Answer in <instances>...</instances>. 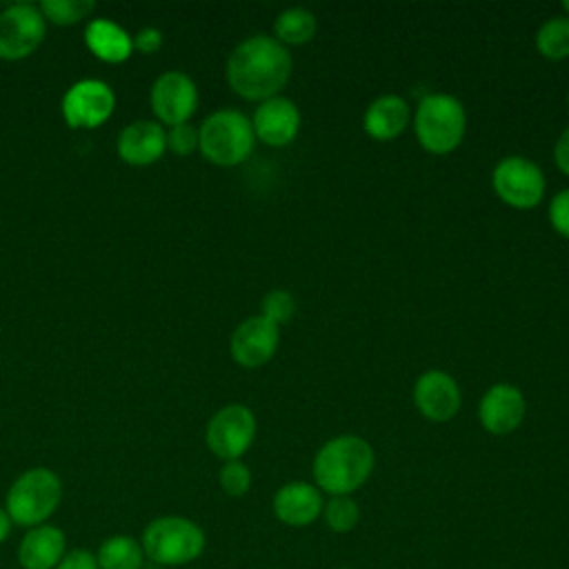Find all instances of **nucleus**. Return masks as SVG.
<instances>
[{
	"label": "nucleus",
	"instance_id": "obj_1",
	"mask_svg": "<svg viewBox=\"0 0 569 569\" xmlns=\"http://www.w3.org/2000/svg\"><path fill=\"white\" fill-rule=\"evenodd\" d=\"M293 73V58L271 33H253L240 40L224 64L227 84L249 102H262L287 87Z\"/></svg>",
	"mask_w": 569,
	"mask_h": 569
},
{
	"label": "nucleus",
	"instance_id": "obj_2",
	"mask_svg": "<svg viewBox=\"0 0 569 569\" xmlns=\"http://www.w3.org/2000/svg\"><path fill=\"white\" fill-rule=\"evenodd\" d=\"M376 451L362 436L340 433L320 445L311 460L313 485L327 496H353L373 473Z\"/></svg>",
	"mask_w": 569,
	"mask_h": 569
},
{
	"label": "nucleus",
	"instance_id": "obj_3",
	"mask_svg": "<svg viewBox=\"0 0 569 569\" xmlns=\"http://www.w3.org/2000/svg\"><path fill=\"white\" fill-rule=\"evenodd\" d=\"M411 124L418 144L427 153L447 156L465 140L467 109L460 98L451 93H427L411 113Z\"/></svg>",
	"mask_w": 569,
	"mask_h": 569
},
{
	"label": "nucleus",
	"instance_id": "obj_4",
	"mask_svg": "<svg viewBox=\"0 0 569 569\" xmlns=\"http://www.w3.org/2000/svg\"><path fill=\"white\" fill-rule=\"evenodd\" d=\"M144 558L162 567H184L196 562L207 547L204 529L187 516H158L140 538Z\"/></svg>",
	"mask_w": 569,
	"mask_h": 569
},
{
	"label": "nucleus",
	"instance_id": "obj_5",
	"mask_svg": "<svg viewBox=\"0 0 569 569\" xmlns=\"http://www.w3.org/2000/svg\"><path fill=\"white\" fill-rule=\"evenodd\" d=\"M256 147L251 120L238 109H218L198 127V149L216 167L242 164Z\"/></svg>",
	"mask_w": 569,
	"mask_h": 569
},
{
	"label": "nucleus",
	"instance_id": "obj_6",
	"mask_svg": "<svg viewBox=\"0 0 569 569\" xmlns=\"http://www.w3.org/2000/svg\"><path fill=\"white\" fill-rule=\"evenodd\" d=\"M62 500V480L53 469L31 467L9 487L4 509L13 525L31 529L44 525Z\"/></svg>",
	"mask_w": 569,
	"mask_h": 569
},
{
	"label": "nucleus",
	"instance_id": "obj_7",
	"mask_svg": "<svg viewBox=\"0 0 569 569\" xmlns=\"http://www.w3.org/2000/svg\"><path fill=\"white\" fill-rule=\"evenodd\" d=\"M491 189L511 209H536L547 193L542 169L525 156H505L491 169Z\"/></svg>",
	"mask_w": 569,
	"mask_h": 569
},
{
	"label": "nucleus",
	"instance_id": "obj_8",
	"mask_svg": "<svg viewBox=\"0 0 569 569\" xmlns=\"http://www.w3.org/2000/svg\"><path fill=\"white\" fill-rule=\"evenodd\" d=\"M256 431L258 422L253 411L242 402H229L209 418L204 442L207 449L222 462L242 460L256 440Z\"/></svg>",
	"mask_w": 569,
	"mask_h": 569
},
{
	"label": "nucleus",
	"instance_id": "obj_9",
	"mask_svg": "<svg viewBox=\"0 0 569 569\" xmlns=\"http://www.w3.org/2000/svg\"><path fill=\"white\" fill-rule=\"evenodd\" d=\"M47 20L36 4H9L0 13V58L22 60L31 56L44 40Z\"/></svg>",
	"mask_w": 569,
	"mask_h": 569
},
{
	"label": "nucleus",
	"instance_id": "obj_10",
	"mask_svg": "<svg viewBox=\"0 0 569 569\" xmlns=\"http://www.w3.org/2000/svg\"><path fill=\"white\" fill-rule=\"evenodd\" d=\"M113 109L116 96L102 80H78L62 96V116L73 129H96L111 118Z\"/></svg>",
	"mask_w": 569,
	"mask_h": 569
},
{
	"label": "nucleus",
	"instance_id": "obj_11",
	"mask_svg": "<svg viewBox=\"0 0 569 569\" xmlns=\"http://www.w3.org/2000/svg\"><path fill=\"white\" fill-rule=\"evenodd\" d=\"M411 400L422 418L431 422H447L458 416L462 407V391L456 378L445 369H427L416 378Z\"/></svg>",
	"mask_w": 569,
	"mask_h": 569
},
{
	"label": "nucleus",
	"instance_id": "obj_12",
	"mask_svg": "<svg viewBox=\"0 0 569 569\" xmlns=\"http://www.w3.org/2000/svg\"><path fill=\"white\" fill-rule=\"evenodd\" d=\"M151 109L162 124L189 122L198 107V87L184 71H164L151 84Z\"/></svg>",
	"mask_w": 569,
	"mask_h": 569
},
{
	"label": "nucleus",
	"instance_id": "obj_13",
	"mask_svg": "<svg viewBox=\"0 0 569 569\" xmlns=\"http://www.w3.org/2000/svg\"><path fill=\"white\" fill-rule=\"evenodd\" d=\"M280 345V327L262 318L260 313L244 318L229 338V351L233 362L244 369H258L267 365Z\"/></svg>",
	"mask_w": 569,
	"mask_h": 569
},
{
	"label": "nucleus",
	"instance_id": "obj_14",
	"mask_svg": "<svg viewBox=\"0 0 569 569\" xmlns=\"http://www.w3.org/2000/svg\"><path fill=\"white\" fill-rule=\"evenodd\" d=\"M249 120H251L256 140L276 149L291 144L298 138L302 127V113L298 104L282 93L258 102Z\"/></svg>",
	"mask_w": 569,
	"mask_h": 569
},
{
	"label": "nucleus",
	"instance_id": "obj_15",
	"mask_svg": "<svg viewBox=\"0 0 569 569\" xmlns=\"http://www.w3.org/2000/svg\"><path fill=\"white\" fill-rule=\"evenodd\" d=\"M527 416L525 393L511 382H496L480 396L478 420L491 436L513 433Z\"/></svg>",
	"mask_w": 569,
	"mask_h": 569
},
{
	"label": "nucleus",
	"instance_id": "obj_16",
	"mask_svg": "<svg viewBox=\"0 0 569 569\" xmlns=\"http://www.w3.org/2000/svg\"><path fill=\"white\" fill-rule=\"evenodd\" d=\"M322 491L307 480H289L282 487H278L271 498V511L276 520L293 529H302L316 522L322 513Z\"/></svg>",
	"mask_w": 569,
	"mask_h": 569
},
{
	"label": "nucleus",
	"instance_id": "obj_17",
	"mask_svg": "<svg viewBox=\"0 0 569 569\" xmlns=\"http://www.w3.org/2000/svg\"><path fill=\"white\" fill-rule=\"evenodd\" d=\"M120 160L133 167H147L162 158L167 149V131L156 120H133L118 133L116 142Z\"/></svg>",
	"mask_w": 569,
	"mask_h": 569
},
{
	"label": "nucleus",
	"instance_id": "obj_18",
	"mask_svg": "<svg viewBox=\"0 0 569 569\" xmlns=\"http://www.w3.org/2000/svg\"><path fill=\"white\" fill-rule=\"evenodd\" d=\"M67 551L64 531L51 522H44L24 531L16 556L22 569H56Z\"/></svg>",
	"mask_w": 569,
	"mask_h": 569
},
{
	"label": "nucleus",
	"instance_id": "obj_19",
	"mask_svg": "<svg viewBox=\"0 0 569 569\" xmlns=\"http://www.w3.org/2000/svg\"><path fill=\"white\" fill-rule=\"evenodd\" d=\"M411 124V107L400 93H382L373 98L362 113V129L371 140H396Z\"/></svg>",
	"mask_w": 569,
	"mask_h": 569
},
{
	"label": "nucleus",
	"instance_id": "obj_20",
	"mask_svg": "<svg viewBox=\"0 0 569 569\" xmlns=\"http://www.w3.org/2000/svg\"><path fill=\"white\" fill-rule=\"evenodd\" d=\"M84 42L89 51L109 64L124 62L133 51V38L113 20L96 18L84 29Z\"/></svg>",
	"mask_w": 569,
	"mask_h": 569
},
{
	"label": "nucleus",
	"instance_id": "obj_21",
	"mask_svg": "<svg viewBox=\"0 0 569 569\" xmlns=\"http://www.w3.org/2000/svg\"><path fill=\"white\" fill-rule=\"evenodd\" d=\"M316 31H318V20L311 9L287 7L276 16L271 36L289 49V47H300V44L311 42Z\"/></svg>",
	"mask_w": 569,
	"mask_h": 569
},
{
	"label": "nucleus",
	"instance_id": "obj_22",
	"mask_svg": "<svg viewBox=\"0 0 569 569\" xmlns=\"http://www.w3.org/2000/svg\"><path fill=\"white\" fill-rule=\"evenodd\" d=\"M96 560L100 569H142L144 551L133 536L116 533L100 542Z\"/></svg>",
	"mask_w": 569,
	"mask_h": 569
},
{
	"label": "nucleus",
	"instance_id": "obj_23",
	"mask_svg": "<svg viewBox=\"0 0 569 569\" xmlns=\"http://www.w3.org/2000/svg\"><path fill=\"white\" fill-rule=\"evenodd\" d=\"M536 51L547 60H567L569 58V18L551 16L547 18L533 36Z\"/></svg>",
	"mask_w": 569,
	"mask_h": 569
},
{
	"label": "nucleus",
	"instance_id": "obj_24",
	"mask_svg": "<svg viewBox=\"0 0 569 569\" xmlns=\"http://www.w3.org/2000/svg\"><path fill=\"white\" fill-rule=\"evenodd\" d=\"M320 518L329 531L349 533L360 522V505L353 500V496H329Z\"/></svg>",
	"mask_w": 569,
	"mask_h": 569
},
{
	"label": "nucleus",
	"instance_id": "obj_25",
	"mask_svg": "<svg viewBox=\"0 0 569 569\" xmlns=\"http://www.w3.org/2000/svg\"><path fill=\"white\" fill-rule=\"evenodd\" d=\"M96 2L91 0H44L38 4L44 20H51L53 24L69 27L80 20H84L93 11Z\"/></svg>",
	"mask_w": 569,
	"mask_h": 569
},
{
	"label": "nucleus",
	"instance_id": "obj_26",
	"mask_svg": "<svg viewBox=\"0 0 569 569\" xmlns=\"http://www.w3.org/2000/svg\"><path fill=\"white\" fill-rule=\"evenodd\" d=\"M296 313V298L287 289H271L260 302V316L273 322L276 327L287 325Z\"/></svg>",
	"mask_w": 569,
	"mask_h": 569
},
{
	"label": "nucleus",
	"instance_id": "obj_27",
	"mask_svg": "<svg viewBox=\"0 0 569 569\" xmlns=\"http://www.w3.org/2000/svg\"><path fill=\"white\" fill-rule=\"evenodd\" d=\"M251 469L242 460L222 462L218 471V485L229 498H242L251 489Z\"/></svg>",
	"mask_w": 569,
	"mask_h": 569
},
{
	"label": "nucleus",
	"instance_id": "obj_28",
	"mask_svg": "<svg viewBox=\"0 0 569 569\" xmlns=\"http://www.w3.org/2000/svg\"><path fill=\"white\" fill-rule=\"evenodd\" d=\"M547 218L551 229L569 240V187L556 191L547 204Z\"/></svg>",
	"mask_w": 569,
	"mask_h": 569
},
{
	"label": "nucleus",
	"instance_id": "obj_29",
	"mask_svg": "<svg viewBox=\"0 0 569 569\" xmlns=\"http://www.w3.org/2000/svg\"><path fill=\"white\" fill-rule=\"evenodd\" d=\"M167 149L176 156H191L198 149V129L189 122L169 127L167 131Z\"/></svg>",
	"mask_w": 569,
	"mask_h": 569
},
{
	"label": "nucleus",
	"instance_id": "obj_30",
	"mask_svg": "<svg viewBox=\"0 0 569 569\" xmlns=\"http://www.w3.org/2000/svg\"><path fill=\"white\" fill-rule=\"evenodd\" d=\"M56 569H100V567L93 551L84 547H76L64 553V558L58 562Z\"/></svg>",
	"mask_w": 569,
	"mask_h": 569
},
{
	"label": "nucleus",
	"instance_id": "obj_31",
	"mask_svg": "<svg viewBox=\"0 0 569 569\" xmlns=\"http://www.w3.org/2000/svg\"><path fill=\"white\" fill-rule=\"evenodd\" d=\"M162 47V31L156 27H142L133 36V49L140 53H156Z\"/></svg>",
	"mask_w": 569,
	"mask_h": 569
},
{
	"label": "nucleus",
	"instance_id": "obj_32",
	"mask_svg": "<svg viewBox=\"0 0 569 569\" xmlns=\"http://www.w3.org/2000/svg\"><path fill=\"white\" fill-rule=\"evenodd\" d=\"M551 156H553L556 169H558L560 173L569 176V127H565V129L560 131V136L556 138Z\"/></svg>",
	"mask_w": 569,
	"mask_h": 569
},
{
	"label": "nucleus",
	"instance_id": "obj_33",
	"mask_svg": "<svg viewBox=\"0 0 569 569\" xmlns=\"http://www.w3.org/2000/svg\"><path fill=\"white\" fill-rule=\"evenodd\" d=\"M11 529H13V520L9 518L7 509L0 507V545L11 536Z\"/></svg>",
	"mask_w": 569,
	"mask_h": 569
},
{
	"label": "nucleus",
	"instance_id": "obj_34",
	"mask_svg": "<svg viewBox=\"0 0 569 569\" xmlns=\"http://www.w3.org/2000/svg\"><path fill=\"white\" fill-rule=\"evenodd\" d=\"M562 11H565V16L569 18V0H565V2H562Z\"/></svg>",
	"mask_w": 569,
	"mask_h": 569
},
{
	"label": "nucleus",
	"instance_id": "obj_35",
	"mask_svg": "<svg viewBox=\"0 0 569 569\" xmlns=\"http://www.w3.org/2000/svg\"><path fill=\"white\" fill-rule=\"evenodd\" d=\"M336 569H353V567H336Z\"/></svg>",
	"mask_w": 569,
	"mask_h": 569
},
{
	"label": "nucleus",
	"instance_id": "obj_36",
	"mask_svg": "<svg viewBox=\"0 0 569 569\" xmlns=\"http://www.w3.org/2000/svg\"><path fill=\"white\" fill-rule=\"evenodd\" d=\"M567 107H569V93H567Z\"/></svg>",
	"mask_w": 569,
	"mask_h": 569
}]
</instances>
